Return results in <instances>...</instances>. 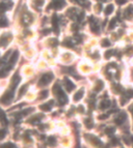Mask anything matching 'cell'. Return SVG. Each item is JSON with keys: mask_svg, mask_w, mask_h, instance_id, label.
Wrapping results in <instances>:
<instances>
[{"mask_svg": "<svg viewBox=\"0 0 133 148\" xmlns=\"http://www.w3.org/2000/svg\"><path fill=\"white\" fill-rule=\"evenodd\" d=\"M53 92H54V94L58 97V103H59V105L64 106L65 104L68 103V96H67L66 93L63 91V89H61V87H60V85H59L58 83H56V84L54 85V87H53Z\"/></svg>", "mask_w": 133, "mask_h": 148, "instance_id": "obj_1", "label": "cell"}, {"mask_svg": "<svg viewBox=\"0 0 133 148\" xmlns=\"http://www.w3.org/2000/svg\"><path fill=\"white\" fill-rule=\"evenodd\" d=\"M13 96H14V89H10V90H7L4 94H3V96L1 97V103L3 104V105H8L10 103H11V101L13 100Z\"/></svg>", "mask_w": 133, "mask_h": 148, "instance_id": "obj_2", "label": "cell"}, {"mask_svg": "<svg viewBox=\"0 0 133 148\" xmlns=\"http://www.w3.org/2000/svg\"><path fill=\"white\" fill-rule=\"evenodd\" d=\"M53 80V73L52 72H47L45 75L42 76V78L39 81V85L40 86H45L47 84H49L51 81Z\"/></svg>", "mask_w": 133, "mask_h": 148, "instance_id": "obj_3", "label": "cell"}, {"mask_svg": "<svg viewBox=\"0 0 133 148\" xmlns=\"http://www.w3.org/2000/svg\"><path fill=\"white\" fill-rule=\"evenodd\" d=\"M65 4H66L65 3V0H53L52 3L49 4L48 9H50L51 7L55 8V9H60V8H63L65 6Z\"/></svg>", "mask_w": 133, "mask_h": 148, "instance_id": "obj_4", "label": "cell"}, {"mask_svg": "<svg viewBox=\"0 0 133 148\" xmlns=\"http://www.w3.org/2000/svg\"><path fill=\"white\" fill-rule=\"evenodd\" d=\"M52 25H53V29H54V32L55 33H58L59 32V28H58V18L57 16L54 14L52 16Z\"/></svg>", "mask_w": 133, "mask_h": 148, "instance_id": "obj_5", "label": "cell"}, {"mask_svg": "<svg viewBox=\"0 0 133 148\" xmlns=\"http://www.w3.org/2000/svg\"><path fill=\"white\" fill-rule=\"evenodd\" d=\"M90 22H91V29H92V31L93 32H99L100 27L97 24L96 20L94 19V17H90Z\"/></svg>", "mask_w": 133, "mask_h": 148, "instance_id": "obj_6", "label": "cell"}, {"mask_svg": "<svg viewBox=\"0 0 133 148\" xmlns=\"http://www.w3.org/2000/svg\"><path fill=\"white\" fill-rule=\"evenodd\" d=\"M126 117H127V114L124 113V112H121V113L119 114V116L114 119V122L117 123V124L121 125V124H123V123H124V121L126 120Z\"/></svg>", "mask_w": 133, "mask_h": 148, "instance_id": "obj_7", "label": "cell"}, {"mask_svg": "<svg viewBox=\"0 0 133 148\" xmlns=\"http://www.w3.org/2000/svg\"><path fill=\"white\" fill-rule=\"evenodd\" d=\"M20 80H21V78L19 77V75H18V73H15L14 77H13V79H12V81H11V84H12L11 88L15 90V88L17 87V85H18V83L20 82Z\"/></svg>", "mask_w": 133, "mask_h": 148, "instance_id": "obj_8", "label": "cell"}, {"mask_svg": "<svg viewBox=\"0 0 133 148\" xmlns=\"http://www.w3.org/2000/svg\"><path fill=\"white\" fill-rule=\"evenodd\" d=\"M64 83H65V87H66L67 91H72V90L75 88V84H73L68 78H65V79H64Z\"/></svg>", "mask_w": 133, "mask_h": 148, "instance_id": "obj_9", "label": "cell"}, {"mask_svg": "<svg viewBox=\"0 0 133 148\" xmlns=\"http://www.w3.org/2000/svg\"><path fill=\"white\" fill-rule=\"evenodd\" d=\"M18 57H19V52H18V51H15V52L13 53L12 57H11V58H10V60H8V63H10V65H11V66H13V65H14V64L17 62Z\"/></svg>", "mask_w": 133, "mask_h": 148, "instance_id": "obj_10", "label": "cell"}, {"mask_svg": "<svg viewBox=\"0 0 133 148\" xmlns=\"http://www.w3.org/2000/svg\"><path fill=\"white\" fill-rule=\"evenodd\" d=\"M83 94H84V89L83 88H81L80 90H78L76 93H75V95H74V101L75 102H78V101H80L81 98H82V96H83Z\"/></svg>", "mask_w": 133, "mask_h": 148, "instance_id": "obj_11", "label": "cell"}, {"mask_svg": "<svg viewBox=\"0 0 133 148\" xmlns=\"http://www.w3.org/2000/svg\"><path fill=\"white\" fill-rule=\"evenodd\" d=\"M53 104H54V102H53V101H51V102H50V103H48V104H44V105H41V106H40V108H41V110H42V111L48 112V111H50V110H51V107L53 106Z\"/></svg>", "mask_w": 133, "mask_h": 148, "instance_id": "obj_12", "label": "cell"}, {"mask_svg": "<svg viewBox=\"0 0 133 148\" xmlns=\"http://www.w3.org/2000/svg\"><path fill=\"white\" fill-rule=\"evenodd\" d=\"M11 6H13V3L12 2H10L8 4H6V3H4V2H1L0 3V13H4L6 9H8V7H11Z\"/></svg>", "mask_w": 133, "mask_h": 148, "instance_id": "obj_13", "label": "cell"}, {"mask_svg": "<svg viewBox=\"0 0 133 148\" xmlns=\"http://www.w3.org/2000/svg\"><path fill=\"white\" fill-rule=\"evenodd\" d=\"M110 107V102L108 100H105V101H102L101 104H100V109L102 110H105V109H108Z\"/></svg>", "mask_w": 133, "mask_h": 148, "instance_id": "obj_14", "label": "cell"}, {"mask_svg": "<svg viewBox=\"0 0 133 148\" xmlns=\"http://www.w3.org/2000/svg\"><path fill=\"white\" fill-rule=\"evenodd\" d=\"M103 87H104L103 81L98 80V81H97V84H96V86H95V91H96V92H99V91H101V90L103 89Z\"/></svg>", "mask_w": 133, "mask_h": 148, "instance_id": "obj_15", "label": "cell"}, {"mask_svg": "<svg viewBox=\"0 0 133 148\" xmlns=\"http://www.w3.org/2000/svg\"><path fill=\"white\" fill-rule=\"evenodd\" d=\"M114 10V6L112 5V4H108L107 6H106V8H105V10H104V13H105V15L106 16H109L110 14H112V12Z\"/></svg>", "mask_w": 133, "mask_h": 148, "instance_id": "obj_16", "label": "cell"}, {"mask_svg": "<svg viewBox=\"0 0 133 148\" xmlns=\"http://www.w3.org/2000/svg\"><path fill=\"white\" fill-rule=\"evenodd\" d=\"M7 43H8V35L4 34L3 36H1V38H0V46L4 47V46H6Z\"/></svg>", "mask_w": 133, "mask_h": 148, "instance_id": "obj_17", "label": "cell"}, {"mask_svg": "<svg viewBox=\"0 0 133 148\" xmlns=\"http://www.w3.org/2000/svg\"><path fill=\"white\" fill-rule=\"evenodd\" d=\"M0 121L2 122V124H7V119H6V116L4 114V112L2 110H0Z\"/></svg>", "mask_w": 133, "mask_h": 148, "instance_id": "obj_18", "label": "cell"}, {"mask_svg": "<svg viewBox=\"0 0 133 148\" xmlns=\"http://www.w3.org/2000/svg\"><path fill=\"white\" fill-rule=\"evenodd\" d=\"M44 116L43 115H41V114H39V115H37V116H34L33 118H31V119H29L28 120V122H30V123H36V122H39L42 118H43Z\"/></svg>", "mask_w": 133, "mask_h": 148, "instance_id": "obj_19", "label": "cell"}, {"mask_svg": "<svg viewBox=\"0 0 133 148\" xmlns=\"http://www.w3.org/2000/svg\"><path fill=\"white\" fill-rule=\"evenodd\" d=\"M31 112H33V109L32 108H28V109H26V110H23L18 116H26V115H29Z\"/></svg>", "mask_w": 133, "mask_h": 148, "instance_id": "obj_20", "label": "cell"}, {"mask_svg": "<svg viewBox=\"0 0 133 148\" xmlns=\"http://www.w3.org/2000/svg\"><path fill=\"white\" fill-rule=\"evenodd\" d=\"M114 132H116V128H112V126L107 128V129L105 130V134L106 135H109V136H111L112 134H114Z\"/></svg>", "mask_w": 133, "mask_h": 148, "instance_id": "obj_21", "label": "cell"}, {"mask_svg": "<svg viewBox=\"0 0 133 148\" xmlns=\"http://www.w3.org/2000/svg\"><path fill=\"white\" fill-rule=\"evenodd\" d=\"M7 26V20L2 17V18H0V27H6Z\"/></svg>", "mask_w": 133, "mask_h": 148, "instance_id": "obj_22", "label": "cell"}, {"mask_svg": "<svg viewBox=\"0 0 133 148\" xmlns=\"http://www.w3.org/2000/svg\"><path fill=\"white\" fill-rule=\"evenodd\" d=\"M133 14V5H130L127 9H126V13H125V16L128 18V17H130L131 15Z\"/></svg>", "mask_w": 133, "mask_h": 148, "instance_id": "obj_23", "label": "cell"}, {"mask_svg": "<svg viewBox=\"0 0 133 148\" xmlns=\"http://www.w3.org/2000/svg\"><path fill=\"white\" fill-rule=\"evenodd\" d=\"M113 54H116V52H114L113 50H108V51H106V53H105V55H104V56H105V58H106V59H109V58H110V57H111Z\"/></svg>", "mask_w": 133, "mask_h": 148, "instance_id": "obj_24", "label": "cell"}, {"mask_svg": "<svg viewBox=\"0 0 133 148\" xmlns=\"http://www.w3.org/2000/svg\"><path fill=\"white\" fill-rule=\"evenodd\" d=\"M27 88H28V85H24V86H22V88L20 89V92H19V97H21V96L26 92Z\"/></svg>", "mask_w": 133, "mask_h": 148, "instance_id": "obj_25", "label": "cell"}, {"mask_svg": "<svg viewBox=\"0 0 133 148\" xmlns=\"http://www.w3.org/2000/svg\"><path fill=\"white\" fill-rule=\"evenodd\" d=\"M111 44H110V41H109V39H107V38H104L103 40H102V43H101V46L102 47H109Z\"/></svg>", "mask_w": 133, "mask_h": 148, "instance_id": "obj_26", "label": "cell"}, {"mask_svg": "<svg viewBox=\"0 0 133 148\" xmlns=\"http://www.w3.org/2000/svg\"><path fill=\"white\" fill-rule=\"evenodd\" d=\"M85 124H86L87 129H92L93 128V121L90 118H87V119H85Z\"/></svg>", "mask_w": 133, "mask_h": 148, "instance_id": "obj_27", "label": "cell"}, {"mask_svg": "<svg viewBox=\"0 0 133 148\" xmlns=\"http://www.w3.org/2000/svg\"><path fill=\"white\" fill-rule=\"evenodd\" d=\"M63 45H64L65 47H69V48H72V47L74 46V45L72 44V41H71L70 39H66V40L64 41V44H63Z\"/></svg>", "mask_w": 133, "mask_h": 148, "instance_id": "obj_28", "label": "cell"}, {"mask_svg": "<svg viewBox=\"0 0 133 148\" xmlns=\"http://www.w3.org/2000/svg\"><path fill=\"white\" fill-rule=\"evenodd\" d=\"M1 147H2V148H15L16 145L13 144V143H7V144H3V145H1Z\"/></svg>", "mask_w": 133, "mask_h": 148, "instance_id": "obj_29", "label": "cell"}, {"mask_svg": "<svg viewBox=\"0 0 133 148\" xmlns=\"http://www.w3.org/2000/svg\"><path fill=\"white\" fill-rule=\"evenodd\" d=\"M125 95H126L128 98H130V97H133V90H132V89H129V90H127V91H126V93H125Z\"/></svg>", "mask_w": 133, "mask_h": 148, "instance_id": "obj_30", "label": "cell"}, {"mask_svg": "<svg viewBox=\"0 0 133 148\" xmlns=\"http://www.w3.org/2000/svg\"><path fill=\"white\" fill-rule=\"evenodd\" d=\"M116 23H117V19H112V20L110 21V23H109V29L114 28V26H116Z\"/></svg>", "mask_w": 133, "mask_h": 148, "instance_id": "obj_31", "label": "cell"}, {"mask_svg": "<svg viewBox=\"0 0 133 148\" xmlns=\"http://www.w3.org/2000/svg\"><path fill=\"white\" fill-rule=\"evenodd\" d=\"M49 43H51V46H53V47H55V46H57L58 45V40L56 39V38H52Z\"/></svg>", "mask_w": 133, "mask_h": 148, "instance_id": "obj_32", "label": "cell"}, {"mask_svg": "<svg viewBox=\"0 0 133 148\" xmlns=\"http://www.w3.org/2000/svg\"><path fill=\"white\" fill-rule=\"evenodd\" d=\"M34 4L38 6H42L44 4V0H34Z\"/></svg>", "mask_w": 133, "mask_h": 148, "instance_id": "obj_33", "label": "cell"}, {"mask_svg": "<svg viewBox=\"0 0 133 148\" xmlns=\"http://www.w3.org/2000/svg\"><path fill=\"white\" fill-rule=\"evenodd\" d=\"M5 134H6L5 130H0V140H2L5 137Z\"/></svg>", "mask_w": 133, "mask_h": 148, "instance_id": "obj_34", "label": "cell"}, {"mask_svg": "<svg viewBox=\"0 0 133 148\" xmlns=\"http://www.w3.org/2000/svg\"><path fill=\"white\" fill-rule=\"evenodd\" d=\"M47 96H48V91L47 90H45V91H43L41 93V98H46Z\"/></svg>", "mask_w": 133, "mask_h": 148, "instance_id": "obj_35", "label": "cell"}, {"mask_svg": "<svg viewBox=\"0 0 133 148\" xmlns=\"http://www.w3.org/2000/svg\"><path fill=\"white\" fill-rule=\"evenodd\" d=\"M83 17H84V13H83V12H81V13H80V15L77 16V18H78L77 20H78V21H82V20H83Z\"/></svg>", "mask_w": 133, "mask_h": 148, "instance_id": "obj_36", "label": "cell"}, {"mask_svg": "<svg viewBox=\"0 0 133 148\" xmlns=\"http://www.w3.org/2000/svg\"><path fill=\"white\" fill-rule=\"evenodd\" d=\"M126 1H127V0H117V3L119 5H123V4L126 3Z\"/></svg>", "mask_w": 133, "mask_h": 148, "instance_id": "obj_37", "label": "cell"}, {"mask_svg": "<svg viewBox=\"0 0 133 148\" xmlns=\"http://www.w3.org/2000/svg\"><path fill=\"white\" fill-rule=\"evenodd\" d=\"M48 141H49V143H51L52 145H54V144H55V139H54V138H53V137L49 138V139H48Z\"/></svg>", "mask_w": 133, "mask_h": 148, "instance_id": "obj_38", "label": "cell"}, {"mask_svg": "<svg viewBox=\"0 0 133 148\" xmlns=\"http://www.w3.org/2000/svg\"><path fill=\"white\" fill-rule=\"evenodd\" d=\"M111 143H112L113 145H117V144H119V140L114 138V139H112V140H111Z\"/></svg>", "mask_w": 133, "mask_h": 148, "instance_id": "obj_39", "label": "cell"}, {"mask_svg": "<svg viewBox=\"0 0 133 148\" xmlns=\"http://www.w3.org/2000/svg\"><path fill=\"white\" fill-rule=\"evenodd\" d=\"M78 109H79V110H78L79 112H81V113H82V112H84V108H83L82 106H80V107H79Z\"/></svg>", "mask_w": 133, "mask_h": 148, "instance_id": "obj_40", "label": "cell"}, {"mask_svg": "<svg viewBox=\"0 0 133 148\" xmlns=\"http://www.w3.org/2000/svg\"><path fill=\"white\" fill-rule=\"evenodd\" d=\"M99 118H100L101 120H103V119H106V118H107V115H101Z\"/></svg>", "mask_w": 133, "mask_h": 148, "instance_id": "obj_41", "label": "cell"}, {"mask_svg": "<svg viewBox=\"0 0 133 148\" xmlns=\"http://www.w3.org/2000/svg\"><path fill=\"white\" fill-rule=\"evenodd\" d=\"M130 111H131V113H132V115H133V105L130 107Z\"/></svg>", "mask_w": 133, "mask_h": 148, "instance_id": "obj_42", "label": "cell"}, {"mask_svg": "<svg viewBox=\"0 0 133 148\" xmlns=\"http://www.w3.org/2000/svg\"><path fill=\"white\" fill-rule=\"evenodd\" d=\"M43 32H44V33H49V32H50V30H44Z\"/></svg>", "mask_w": 133, "mask_h": 148, "instance_id": "obj_43", "label": "cell"}]
</instances>
